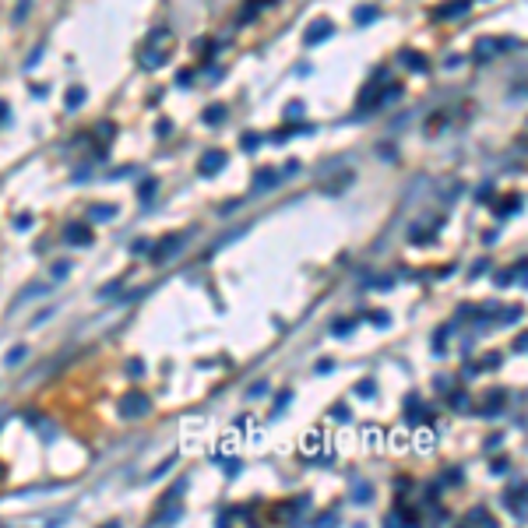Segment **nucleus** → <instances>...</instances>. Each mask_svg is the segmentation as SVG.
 Segmentation results:
<instances>
[{
	"mask_svg": "<svg viewBox=\"0 0 528 528\" xmlns=\"http://www.w3.org/2000/svg\"><path fill=\"white\" fill-rule=\"evenodd\" d=\"M331 331L342 338V335H349V331H352V320H335V328H331Z\"/></svg>",
	"mask_w": 528,
	"mask_h": 528,
	"instance_id": "c756f323",
	"label": "nucleus"
},
{
	"mask_svg": "<svg viewBox=\"0 0 528 528\" xmlns=\"http://www.w3.org/2000/svg\"><path fill=\"white\" fill-rule=\"evenodd\" d=\"M99 138H106V141H109V138H113V124H102V127H99Z\"/></svg>",
	"mask_w": 528,
	"mask_h": 528,
	"instance_id": "4c0bfd02",
	"label": "nucleus"
},
{
	"mask_svg": "<svg viewBox=\"0 0 528 528\" xmlns=\"http://www.w3.org/2000/svg\"><path fill=\"white\" fill-rule=\"evenodd\" d=\"M64 239H67L71 247H92V243H95L92 229L85 226V222H67V226H64Z\"/></svg>",
	"mask_w": 528,
	"mask_h": 528,
	"instance_id": "f03ea898",
	"label": "nucleus"
},
{
	"mask_svg": "<svg viewBox=\"0 0 528 528\" xmlns=\"http://www.w3.org/2000/svg\"><path fill=\"white\" fill-rule=\"evenodd\" d=\"M468 4H472V0H451V4H440V7H433V18H458V14L468 11Z\"/></svg>",
	"mask_w": 528,
	"mask_h": 528,
	"instance_id": "423d86ee",
	"label": "nucleus"
},
{
	"mask_svg": "<svg viewBox=\"0 0 528 528\" xmlns=\"http://www.w3.org/2000/svg\"><path fill=\"white\" fill-rule=\"evenodd\" d=\"M521 317V306H511V310H504V320H518Z\"/></svg>",
	"mask_w": 528,
	"mask_h": 528,
	"instance_id": "e433bc0d",
	"label": "nucleus"
},
{
	"mask_svg": "<svg viewBox=\"0 0 528 528\" xmlns=\"http://www.w3.org/2000/svg\"><path fill=\"white\" fill-rule=\"evenodd\" d=\"M25 356H28V349H25V345H14V349L4 356V367H18V363H25Z\"/></svg>",
	"mask_w": 528,
	"mask_h": 528,
	"instance_id": "9b49d317",
	"label": "nucleus"
},
{
	"mask_svg": "<svg viewBox=\"0 0 528 528\" xmlns=\"http://www.w3.org/2000/svg\"><path fill=\"white\" fill-rule=\"evenodd\" d=\"M374 391H377V387H374V380H359V387H356V394H359V398H374Z\"/></svg>",
	"mask_w": 528,
	"mask_h": 528,
	"instance_id": "a878e982",
	"label": "nucleus"
},
{
	"mask_svg": "<svg viewBox=\"0 0 528 528\" xmlns=\"http://www.w3.org/2000/svg\"><path fill=\"white\" fill-rule=\"evenodd\" d=\"M289 401H293V391H282V394L275 398V409H271V416H282V409H286Z\"/></svg>",
	"mask_w": 528,
	"mask_h": 528,
	"instance_id": "aec40b11",
	"label": "nucleus"
},
{
	"mask_svg": "<svg viewBox=\"0 0 528 528\" xmlns=\"http://www.w3.org/2000/svg\"><path fill=\"white\" fill-rule=\"evenodd\" d=\"M226 120V106H208L205 109V124H222Z\"/></svg>",
	"mask_w": 528,
	"mask_h": 528,
	"instance_id": "4468645a",
	"label": "nucleus"
},
{
	"mask_svg": "<svg viewBox=\"0 0 528 528\" xmlns=\"http://www.w3.org/2000/svg\"><path fill=\"white\" fill-rule=\"evenodd\" d=\"M451 405H454V409H468V394H465V391H454V394H451Z\"/></svg>",
	"mask_w": 528,
	"mask_h": 528,
	"instance_id": "c85d7f7f",
	"label": "nucleus"
},
{
	"mask_svg": "<svg viewBox=\"0 0 528 528\" xmlns=\"http://www.w3.org/2000/svg\"><path fill=\"white\" fill-rule=\"evenodd\" d=\"M525 345H528V338L525 335H518V338H514V352H525Z\"/></svg>",
	"mask_w": 528,
	"mask_h": 528,
	"instance_id": "a19ab883",
	"label": "nucleus"
},
{
	"mask_svg": "<svg viewBox=\"0 0 528 528\" xmlns=\"http://www.w3.org/2000/svg\"><path fill=\"white\" fill-rule=\"evenodd\" d=\"M521 208V197H507L500 208H497V219H511V212H518Z\"/></svg>",
	"mask_w": 528,
	"mask_h": 528,
	"instance_id": "ddd939ff",
	"label": "nucleus"
},
{
	"mask_svg": "<svg viewBox=\"0 0 528 528\" xmlns=\"http://www.w3.org/2000/svg\"><path fill=\"white\" fill-rule=\"evenodd\" d=\"M444 482H461V468H458V472H448V475H444Z\"/></svg>",
	"mask_w": 528,
	"mask_h": 528,
	"instance_id": "37998d69",
	"label": "nucleus"
},
{
	"mask_svg": "<svg viewBox=\"0 0 528 528\" xmlns=\"http://www.w3.org/2000/svg\"><path fill=\"white\" fill-rule=\"evenodd\" d=\"M239 148H243V151H254V148H261V134H243V141H239Z\"/></svg>",
	"mask_w": 528,
	"mask_h": 528,
	"instance_id": "412c9836",
	"label": "nucleus"
},
{
	"mask_svg": "<svg viewBox=\"0 0 528 528\" xmlns=\"http://www.w3.org/2000/svg\"><path fill=\"white\" fill-rule=\"evenodd\" d=\"M81 102H85V88H81V85H74V88L67 92V109H77Z\"/></svg>",
	"mask_w": 528,
	"mask_h": 528,
	"instance_id": "6ab92c4d",
	"label": "nucleus"
},
{
	"mask_svg": "<svg viewBox=\"0 0 528 528\" xmlns=\"http://www.w3.org/2000/svg\"><path fill=\"white\" fill-rule=\"evenodd\" d=\"M180 250H183V239H180V236H166V239H162V247H151V250H148V257L158 264V261H166V257L180 254Z\"/></svg>",
	"mask_w": 528,
	"mask_h": 528,
	"instance_id": "39448f33",
	"label": "nucleus"
},
{
	"mask_svg": "<svg viewBox=\"0 0 528 528\" xmlns=\"http://www.w3.org/2000/svg\"><path fill=\"white\" fill-rule=\"evenodd\" d=\"M370 320H377V324H387V320H391V317H387V313H384V310H377V313H370Z\"/></svg>",
	"mask_w": 528,
	"mask_h": 528,
	"instance_id": "79ce46f5",
	"label": "nucleus"
},
{
	"mask_svg": "<svg viewBox=\"0 0 528 528\" xmlns=\"http://www.w3.org/2000/svg\"><path fill=\"white\" fill-rule=\"evenodd\" d=\"M377 7H374V4H359V7H356V21H359V25H370V21H377Z\"/></svg>",
	"mask_w": 528,
	"mask_h": 528,
	"instance_id": "9d476101",
	"label": "nucleus"
},
{
	"mask_svg": "<svg viewBox=\"0 0 528 528\" xmlns=\"http://www.w3.org/2000/svg\"><path fill=\"white\" fill-rule=\"evenodd\" d=\"M39 60H43V46H35V50H32V53L25 57V71H32V67H35Z\"/></svg>",
	"mask_w": 528,
	"mask_h": 528,
	"instance_id": "393cba45",
	"label": "nucleus"
},
{
	"mask_svg": "<svg viewBox=\"0 0 528 528\" xmlns=\"http://www.w3.org/2000/svg\"><path fill=\"white\" fill-rule=\"evenodd\" d=\"M155 190H158V183H155V180H145V183H141V187H138V197H141V201H145V205H148L151 197H155Z\"/></svg>",
	"mask_w": 528,
	"mask_h": 528,
	"instance_id": "a211bd4d",
	"label": "nucleus"
},
{
	"mask_svg": "<svg viewBox=\"0 0 528 528\" xmlns=\"http://www.w3.org/2000/svg\"><path fill=\"white\" fill-rule=\"evenodd\" d=\"M43 293H46V286H28V289H21V296H18L14 303H25L28 296H43Z\"/></svg>",
	"mask_w": 528,
	"mask_h": 528,
	"instance_id": "b1692460",
	"label": "nucleus"
},
{
	"mask_svg": "<svg viewBox=\"0 0 528 528\" xmlns=\"http://www.w3.org/2000/svg\"><path fill=\"white\" fill-rule=\"evenodd\" d=\"M331 35H335V25H331L328 18H320V21H313V25L306 28L303 46H317V43H324V39H331Z\"/></svg>",
	"mask_w": 528,
	"mask_h": 528,
	"instance_id": "20e7f679",
	"label": "nucleus"
},
{
	"mask_svg": "<svg viewBox=\"0 0 528 528\" xmlns=\"http://www.w3.org/2000/svg\"><path fill=\"white\" fill-rule=\"evenodd\" d=\"M222 472H226V475H236V472H239V458H229V461H226V468H222Z\"/></svg>",
	"mask_w": 528,
	"mask_h": 528,
	"instance_id": "473e14b6",
	"label": "nucleus"
},
{
	"mask_svg": "<svg viewBox=\"0 0 528 528\" xmlns=\"http://www.w3.org/2000/svg\"><path fill=\"white\" fill-rule=\"evenodd\" d=\"M331 416H335L338 423H349V419H352V409H349V405H335V409H331Z\"/></svg>",
	"mask_w": 528,
	"mask_h": 528,
	"instance_id": "5701e85b",
	"label": "nucleus"
},
{
	"mask_svg": "<svg viewBox=\"0 0 528 528\" xmlns=\"http://www.w3.org/2000/svg\"><path fill=\"white\" fill-rule=\"evenodd\" d=\"M162 60H166L162 53H145V57H141V67H158Z\"/></svg>",
	"mask_w": 528,
	"mask_h": 528,
	"instance_id": "bb28decb",
	"label": "nucleus"
},
{
	"mask_svg": "<svg viewBox=\"0 0 528 528\" xmlns=\"http://www.w3.org/2000/svg\"><path fill=\"white\" fill-rule=\"evenodd\" d=\"M405 67H412V71H426L430 64H426V57L423 53H416V50H401V57H398Z\"/></svg>",
	"mask_w": 528,
	"mask_h": 528,
	"instance_id": "6e6552de",
	"label": "nucleus"
},
{
	"mask_svg": "<svg viewBox=\"0 0 528 528\" xmlns=\"http://www.w3.org/2000/svg\"><path fill=\"white\" fill-rule=\"evenodd\" d=\"M222 169H226V151H219V148L205 151L201 162H197V173H201V176H219Z\"/></svg>",
	"mask_w": 528,
	"mask_h": 528,
	"instance_id": "7ed1b4c3",
	"label": "nucleus"
},
{
	"mask_svg": "<svg viewBox=\"0 0 528 528\" xmlns=\"http://www.w3.org/2000/svg\"><path fill=\"white\" fill-rule=\"evenodd\" d=\"M286 116H293V120H296V116H303V106H300V102H293V106H286Z\"/></svg>",
	"mask_w": 528,
	"mask_h": 528,
	"instance_id": "f704fd0d",
	"label": "nucleus"
},
{
	"mask_svg": "<svg viewBox=\"0 0 528 528\" xmlns=\"http://www.w3.org/2000/svg\"><path fill=\"white\" fill-rule=\"evenodd\" d=\"M88 215H92L95 222H109V219L116 215V205H92V208H88Z\"/></svg>",
	"mask_w": 528,
	"mask_h": 528,
	"instance_id": "1a4fd4ad",
	"label": "nucleus"
},
{
	"mask_svg": "<svg viewBox=\"0 0 528 528\" xmlns=\"http://www.w3.org/2000/svg\"><path fill=\"white\" fill-rule=\"evenodd\" d=\"M261 394H268V384H264V380H261L257 387H250V391H247V398H261Z\"/></svg>",
	"mask_w": 528,
	"mask_h": 528,
	"instance_id": "7c9ffc66",
	"label": "nucleus"
},
{
	"mask_svg": "<svg viewBox=\"0 0 528 528\" xmlns=\"http://www.w3.org/2000/svg\"><path fill=\"white\" fill-rule=\"evenodd\" d=\"M28 4H32V0H21V4H18V14H14V21H25V14H28Z\"/></svg>",
	"mask_w": 528,
	"mask_h": 528,
	"instance_id": "72a5a7b5",
	"label": "nucleus"
},
{
	"mask_svg": "<svg viewBox=\"0 0 528 528\" xmlns=\"http://www.w3.org/2000/svg\"><path fill=\"white\" fill-rule=\"evenodd\" d=\"M131 173H134V166H120V169H113V173H109V176H113V180H116V176H131Z\"/></svg>",
	"mask_w": 528,
	"mask_h": 528,
	"instance_id": "c9c22d12",
	"label": "nucleus"
},
{
	"mask_svg": "<svg viewBox=\"0 0 528 528\" xmlns=\"http://www.w3.org/2000/svg\"><path fill=\"white\" fill-rule=\"evenodd\" d=\"M275 187H278V173H275V169H261L257 180H254V190H257V194H268V190H275Z\"/></svg>",
	"mask_w": 528,
	"mask_h": 528,
	"instance_id": "0eeeda50",
	"label": "nucleus"
},
{
	"mask_svg": "<svg viewBox=\"0 0 528 528\" xmlns=\"http://www.w3.org/2000/svg\"><path fill=\"white\" fill-rule=\"evenodd\" d=\"M67 275H71V261H57V264H53V278L60 282V278H67Z\"/></svg>",
	"mask_w": 528,
	"mask_h": 528,
	"instance_id": "4be33fe9",
	"label": "nucleus"
},
{
	"mask_svg": "<svg viewBox=\"0 0 528 528\" xmlns=\"http://www.w3.org/2000/svg\"><path fill=\"white\" fill-rule=\"evenodd\" d=\"M490 197H493V187H490V183H482V190H479V201H490Z\"/></svg>",
	"mask_w": 528,
	"mask_h": 528,
	"instance_id": "58836bf2",
	"label": "nucleus"
},
{
	"mask_svg": "<svg viewBox=\"0 0 528 528\" xmlns=\"http://www.w3.org/2000/svg\"><path fill=\"white\" fill-rule=\"evenodd\" d=\"M370 493H374V490H370V482H356L352 500H356V504H370Z\"/></svg>",
	"mask_w": 528,
	"mask_h": 528,
	"instance_id": "dca6fc26",
	"label": "nucleus"
},
{
	"mask_svg": "<svg viewBox=\"0 0 528 528\" xmlns=\"http://www.w3.org/2000/svg\"><path fill=\"white\" fill-rule=\"evenodd\" d=\"M482 271H490V261H475V268H472V275H482Z\"/></svg>",
	"mask_w": 528,
	"mask_h": 528,
	"instance_id": "ea45409f",
	"label": "nucleus"
},
{
	"mask_svg": "<svg viewBox=\"0 0 528 528\" xmlns=\"http://www.w3.org/2000/svg\"><path fill=\"white\" fill-rule=\"evenodd\" d=\"M131 250H134V254H148L151 243H148V239H134V247H131Z\"/></svg>",
	"mask_w": 528,
	"mask_h": 528,
	"instance_id": "2f4dec72",
	"label": "nucleus"
},
{
	"mask_svg": "<svg viewBox=\"0 0 528 528\" xmlns=\"http://www.w3.org/2000/svg\"><path fill=\"white\" fill-rule=\"evenodd\" d=\"M124 289V278H113V282H106L102 289H99V300H109V296H116Z\"/></svg>",
	"mask_w": 528,
	"mask_h": 528,
	"instance_id": "2eb2a0df",
	"label": "nucleus"
},
{
	"mask_svg": "<svg viewBox=\"0 0 528 528\" xmlns=\"http://www.w3.org/2000/svg\"><path fill=\"white\" fill-rule=\"evenodd\" d=\"M151 412V398L148 394H141V391H127L124 398H120V416L124 419H138V416H145Z\"/></svg>",
	"mask_w": 528,
	"mask_h": 528,
	"instance_id": "f257e3e1",
	"label": "nucleus"
},
{
	"mask_svg": "<svg viewBox=\"0 0 528 528\" xmlns=\"http://www.w3.org/2000/svg\"><path fill=\"white\" fill-rule=\"evenodd\" d=\"M394 99H401V85H391V88H387V92L380 95V99H377V102H374V106H391Z\"/></svg>",
	"mask_w": 528,
	"mask_h": 528,
	"instance_id": "f3484780",
	"label": "nucleus"
},
{
	"mask_svg": "<svg viewBox=\"0 0 528 528\" xmlns=\"http://www.w3.org/2000/svg\"><path fill=\"white\" fill-rule=\"evenodd\" d=\"M173 465H176V458H166V461H162V465H158V468H155V472H151L148 479H158V475H166V472H169V468H173Z\"/></svg>",
	"mask_w": 528,
	"mask_h": 528,
	"instance_id": "cd10ccee",
	"label": "nucleus"
},
{
	"mask_svg": "<svg viewBox=\"0 0 528 528\" xmlns=\"http://www.w3.org/2000/svg\"><path fill=\"white\" fill-rule=\"evenodd\" d=\"M465 521H479V525H493V514H490L486 507H472V511L465 514Z\"/></svg>",
	"mask_w": 528,
	"mask_h": 528,
	"instance_id": "f8f14e48",
	"label": "nucleus"
}]
</instances>
